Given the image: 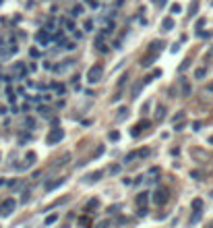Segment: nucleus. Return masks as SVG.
Returning <instances> with one entry per match:
<instances>
[{
	"mask_svg": "<svg viewBox=\"0 0 213 228\" xmlns=\"http://www.w3.org/2000/svg\"><path fill=\"white\" fill-rule=\"evenodd\" d=\"M99 79H101V66L95 64V66H91L89 71H87V81H89V83H97Z\"/></svg>",
	"mask_w": 213,
	"mask_h": 228,
	"instance_id": "obj_1",
	"label": "nucleus"
},
{
	"mask_svg": "<svg viewBox=\"0 0 213 228\" xmlns=\"http://www.w3.org/2000/svg\"><path fill=\"white\" fill-rule=\"evenodd\" d=\"M62 137H64V131H62V129H54V131H52V133L48 135V143H50V145H54V143L60 141Z\"/></svg>",
	"mask_w": 213,
	"mask_h": 228,
	"instance_id": "obj_2",
	"label": "nucleus"
},
{
	"mask_svg": "<svg viewBox=\"0 0 213 228\" xmlns=\"http://www.w3.org/2000/svg\"><path fill=\"white\" fill-rule=\"evenodd\" d=\"M166 199H168V197H166V191H164V189H159V191L155 193V197H153V201H155V203H159V205L166 203Z\"/></svg>",
	"mask_w": 213,
	"mask_h": 228,
	"instance_id": "obj_3",
	"label": "nucleus"
},
{
	"mask_svg": "<svg viewBox=\"0 0 213 228\" xmlns=\"http://www.w3.org/2000/svg\"><path fill=\"white\" fill-rule=\"evenodd\" d=\"M2 209H4V214H11L13 209H15V201L13 199H6L4 203H2Z\"/></svg>",
	"mask_w": 213,
	"mask_h": 228,
	"instance_id": "obj_4",
	"label": "nucleus"
},
{
	"mask_svg": "<svg viewBox=\"0 0 213 228\" xmlns=\"http://www.w3.org/2000/svg\"><path fill=\"white\" fill-rule=\"evenodd\" d=\"M46 31H48V29L37 31V36H35V40H37L39 44H48V40H50V38H48V33H46Z\"/></svg>",
	"mask_w": 213,
	"mask_h": 228,
	"instance_id": "obj_5",
	"label": "nucleus"
},
{
	"mask_svg": "<svg viewBox=\"0 0 213 228\" xmlns=\"http://www.w3.org/2000/svg\"><path fill=\"white\" fill-rule=\"evenodd\" d=\"M192 209H194V212H201V209H203V201L201 199H194L192 201Z\"/></svg>",
	"mask_w": 213,
	"mask_h": 228,
	"instance_id": "obj_6",
	"label": "nucleus"
},
{
	"mask_svg": "<svg viewBox=\"0 0 213 228\" xmlns=\"http://www.w3.org/2000/svg\"><path fill=\"white\" fill-rule=\"evenodd\" d=\"M137 203H139V205H145V203H147V193H141V195L137 197Z\"/></svg>",
	"mask_w": 213,
	"mask_h": 228,
	"instance_id": "obj_7",
	"label": "nucleus"
},
{
	"mask_svg": "<svg viewBox=\"0 0 213 228\" xmlns=\"http://www.w3.org/2000/svg\"><path fill=\"white\" fill-rule=\"evenodd\" d=\"M172 27H174V21H172V19H166V21H164V31H170Z\"/></svg>",
	"mask_w": 213,
	"mask_h": 228,
	"instance_id": "obj_8",
	"label": "nucleus"
},
{
	"mask_svg": "<svg viewBox=\"0 0 213 228\" xmlns=\"http://www.w3.org/2000/svg\"><path fill=\"white\" fill-rule=\"evenodd\" d=\"M101 176H103V172H93L91 176H89V182H95V180H99Z\"/></svg>",
	"mask_w": 213,
	"mask_h": 228,
	"instance_id": "obj_9",
	"label": "nucleus"
},
{
	"mask_svg": "<svg viewBox=\"0 0 213 228\" xmlns=\"http://www.w3.org/2000/svg\"><path fill=\"white\" fill-rule=\"evenodd\" d=\"M81 13H83V6H81V4H77V6L73 8V13H70V15H73V17H79Z\"/></svg>",
	"mask_w": 213,
	"mask_h": 228,
	"instance_id": "obj_10",
	"label": "nucleus"
},
{
	"mask_svg": "<svg viewBox=\"0 0 213 228\" xmlns=\"http://www.w3.org/2000/svg\"><path fill=\"white\" fill-rule=\"evenodd\" d=\"M205 75H207V71H205V68H197V73H194V77H197V79H203Z\"/></svg>",
	"mask_w": 213,
	"mask_h": 228,
	"instance_id": "obj_11",
	"label": "nucleus"
},
{
	"mask_svg": "<svg viewBox=\"0 0 213 228\" xmlns=\"http://www.w3.org/2000/svg\"><path fill=\"white\" fill-rule=\"evenodd\" d=\"M62 48H66V50H75V44H73V42H62Z\"/></svg>",
	"mask_w": 213,
	"mask_h": 228,
	"instance_id": "obj_12",
	"label": "nucleus"
},
{
	"mask_svg": "<svg viewBox=\"0 0 213 228\" xmlns=\"http://www.w3.org/2000/svg\"><path fill=\"white\" fill-rule=\"evenodd\" d=\"M197 8H199V2L194 0V2L190 4V13H188V15H194V13H197Z\"/></svg>",
	"mask_w": 213,
	"mask_h": 228,
	"instance_id": "obj_13",
	"label": "nucleus"
},
{
	"mask_svg": "<svg viewBox=\"0 0 213 228\" xmlns=\"http://www.w3.org/2000/svg\"><path fill=\"white\" fill-rule=\"evenodd\" d=\"M164 112H166L164 106H159V108H157V114H155V118H157V120H159V118H164Z\"/></svg>",
	"mask_w": 213,
	"mask_h": 228,
	"instance_id": "obj_14",
	"label": "nucleus"
},
{
	"mask_svg": "<svg viewBox=\"0 0 213 228\" xmlns=\"http://www.w3.org/2000/svg\"><path fill=\"white\" fill-rule=\"evenodd\" d=\"M64 27H66L68 31H73V29H75V23H73V21H64Z\"/></svg>",
	"mask_w": 213,
	"mask_h": 228,
	"instance_id": "obj_15",
	"label": "nucleus"
},
{
	"mask_svg": "<svg viewBox=\"0 0 213 228\" xmlns=\"http://www.w3.org/2000/svg\"><path fill=\"white\" fill-rule=\"evenodd\" d=\"M182 93H184V95H188V93H190V85H188V83H184V85H182Z\"/></svg>",
	"mask_w": 213,
	"mask_h": 228,
	"instance_id": "obj_16",
	"label": "nucleus"
},
{
	"mask_svg": "<svg viewBox=\"0 0 213 228\" xmlns=\"http://www.w3.org/2000/svg\"><path fill=\"white\" fill-rule=\"evenodd\" d=\"M93 29V21H85V31H91Z\"/></svg>",
	"mask_w": 213,
	"mask_h": 228,
	"instance_id": "obj_17",
	"label": "nucleus"
},
{
	"mask_svg": "<svg viewBox=\"0 0 213 228\" xmlns=\"http://www.w3.org/2000/svg\"><path fill=\"white\" fill-rule=\"evenodd\" d=\"M0 81H4V83H11V81H13V79H11V77H8V75H0Z\"/></svg>",
	"mask_w": 213,
	"mask_h": 228,
	"instance_id": "obj_18",
	"label": "nucleus"
},
{
	"mask_svg": "<svg viewBox=\"0 0 213 228\" xmlns=\"http://www.w3.org/2000/svg\"><path fill=\"white\" fill-rule=\"evenodd\" d=\"M172 13L178 15V13H180V4H172Z\"/></svg>",
	"mask_w": 213,
	"mask_h": 228,
	"instance_id": "obj_19",
	"label": "nucleus"
},
{
	"mask_svg": "<svg viewBox=\"0 0 213 228\" xmlns=\"http://www.w3.org/2000/svg\"><path fill=\"white\" fill-rule=\"evenodd\" d=\"M52 222H56V216L54 214H52L50 218H46V224H52Z\"/></svg>",
	"mask_w": 213,
	"mask_h": 228,
	"instance_id": "obj_20",
	"label": "nucleus"
},
{
	"mask_svg": "<svg viewBox=\"0 0 213 228\" xmlns=\"http://www.w3.org/2000/svg\"><path fill=\"white\" fill-rule=\"evenodd\" d=\"M31 56H33V58H37V56H39V52L35 50V48H31Z\"/></svg>",
	"mask_w": 213,
	"mask_h": 228,
	"instance_id": "obj_21",
	"label": "nucleus"
},
{
	"mask_svg": "<svg viewBox=\"0 0 213 228\" xmlns=\"http://www.w3.org/2000/svg\"><path fill=\"white\" fill-rule=\"evenodd\" d=\"M209 58H213V50H211V52H209Z\"/></svg>",
	"mask_w": 213,
	"mask_h": 228,
	"instance_id": "obj_22",
	"label": "nucleus"
}]
</instances>
